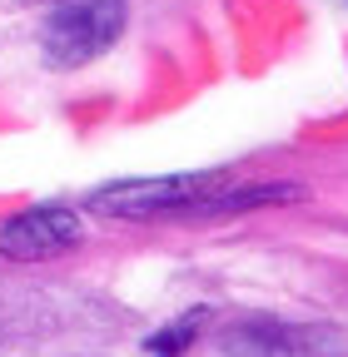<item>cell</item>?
<instances>
[{
    "mask_svg": "<svg viewBox=\"0 0 348 357\" xmlns=\"http://www.w3.org/2000/svg\"><path fill=\"white\" fill-rule=\"evenodd\" d=\"M224 178L209 174H174V178H129V184L100 189L90 208L115 218H154V213H184V208H214Z\"/></svg>",
    "mask_w": 348,
    "mask_h": 357,
    "instance_id": "6da1fadb",
    "label": "cell"
},
{
    "mask_svg": "<svg viewBox=\"0 0 348 357\" xmlns=\"http://www.w3.org/2000/svg\"><path fill=\"white\" fill-rule=\"evenodd\" d=\"M124 25V0H55L45 20V50L60 65L95 60Z\"/></svg>",
    "mask_w": 348,
    "mask_h": 357,
    "instance_id": "7a4b0ae2",
    "label": "cell"
},
{
    "mask_svg": "<svg viewBox=\"0 0 348 357\" xmlns=\"http://www.w3.org/2000/svg\"><path fill=\"white\" fill-rule=\"evenodd\" d=\"M80 238V218L70 208H30L0 229V253L10 258H50Z\"/></svg>",
    "mask_w": 348,
    "mask_h": 357,
    "instance_id": "3957f363",
    "label": "cell"
},
{
    "mask_svg": "<svg viewBox=\"0 0 348 357\" xmlns=\"http://www.w3.org/2000/svg\"><path fill=\"white\" fill-rule=\"evenodd\" d=\"M224 352L229 357H319V337L279 323H249L224 337Z\"/></svg>",
    "mask_w": 348,
    "mask_h": 357,
    "instance_id": "277c9868",
    "label": "cell"
}]
</instances>
